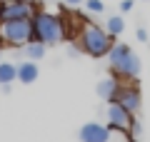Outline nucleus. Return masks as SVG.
Returning a JSON list of instances; mask_svg holds the SVG:
<instances>
[{"label":"nucleus","mask_w":150,"mask_h":142,"mask_svg":"<svg viewBox=\"0 0 150 142\" xmlns=\"http://www.w3.org/2000/svg\"><path fill=\"white\" fill-rule=\"evenodd\" d=\"M30 22H33V40L45 42L48 47L63 42L65 35H68V30H65V18L55 15V13H48L43 8H35Z\"/></svg>","instance_id":"1"},{"label":"nucleus","mask_w":150,"mask_h":142,"mask_svg":"<svg viewBox=\"0 0 150 142\" xmlns=\"http://www.w3.org/2000/svg\"><path fill=\"white\" fill-rule=\"evenodd\" d=\"M112 42H115V37L95 22H83L80 30H78V45L90 58H108Z\"/></svg>","instance_id":"2"},{"label":"nucleus","mask_w":150,"mask_h":142,"mask_svg":"<svg viewBox=\"0 0 150 142\" xmlns=\"http://www.w3.org/2000/svg\"><path fill=\"white\" fill-rule=\"evenodd\" d=\"M108 65H110L112 75H118L123 80H138L140 75V58L120 40L112 42L110 53H108Z\"/></svg>","instance_id":"3"},{"label":"nucleus","mask_w":150,"mask_h":142,"mask_svg":"<svg viewBox=\"0 0 150 142\" xmlns=\"http://www.w3.org/2000/svg\"><path fill=\"white\" fill-rule=\"evenodd\" d=\"M33 40V22L30 20H10L0 22V42L10 47H25Z\"/></svg>","instance_id":"4"},{"label":"nucleus","mask_w":150,"mask_h":142,"mask_svg":"<svg viewBox=\"0 0 150 142\" xmlns=\"http://www.w3.org/2000/svg\"><path fill=\"white\" fill-rule=\"evenodd\" d=\"M133 122H135V115H133V112H128V110H125V107L120 105L118 100L108 102V107H105V125L110 127V130L130 132Z\"/></svg>","instance_id":"5"},{"label":"nucleus","mask_w":150,"mask_h":142,"mask_svg":"<svg viewBox=\"0 0 150 142\" xmlns=\"http://www.w3.org/2000/svg\"><path fill=\"white\" fill-rule=\"evenodd\" d=\"M35 3H23V0H5L0 3V22L10 20H30L35 13Z\"/></svg>","instance_id":"6"},{"label":"nucleus","mask_w":150,"mask_h":142,"mask_svg":"<svg viewBox=\"0 0 150 142\" xmlns=\"http://www.w3.org/2000/svg\"><path fill=\"white\" fill-rule=\"evenodd\" d=\"M118 102L128 112H133V115L140 112V107H143V97H140V90H138V85H135V80H123L120 92H118Z\"/></svg>","instance_id":"7"},{"label":"nucleus","mask_w":150,"mask_h":142,"mask_svg":"<svg viewBox=\"0 0 150 142\" xmlns=\"http://www.w3.org/2000/svg\"><path fill=\"white\" fill-rule=\"evenodd\" d=\"M80 142H108L110 140V127L100 125V122H85L78 132Z\"/></svg>","instance_id":"8"},{"label":"nucleus","mask_w":150,"mask_h":142,"mask_svg":"<svg viewBox=\"0 0 150 142\" xmlns=\"http://www.w3.org/2000/svg\"><path fill=\"white\" fill-rule=\"evenodd\" d=\"M120 85H123V77H118V75L110 72V77H105V80H100V82H98L95 92H98V97H103L105 102H112V100H118Z\"/></svg>","instance_id":"9"},{"label":"nucleus","mask_w":150,"mask_h":142,"mask_svg":"<svg viewBox=\"0 0 150 142\" xmlns=\"http://www.w3.org/2000/svg\"><path fill=\"white\" fill-rule=\"evenodd\" d=\"M38 77H40V67H38L35 60H23V63L18 65V80H20L23 85H33Z\"/></svg>","instance_id":"10"},{"label":"nucleus","mask_w":150,"mask_h":142,"mask_svg":"<svg viewBox=\"0 0 150 142\" xmlns=\"http://www.w3.org/2000/svg\"><path fill=\"white\" fill-rule=\"evenodd\" d=\"M18 80V65L15 63H0V87L13 85Z\"/></svg>","instance_id":"11"},{"label":"nucleus","mask_w":150,"mask_h":142,"mask_svg":"<svg viewBox=\"0 0 150 142\" xmlns=\"http://www.w3.org/2000/svg\"><path fill=\"white\" fill-rule=\"evenodd\" d=\"M45 53H48V45H45V42H35V40H30L25 45V58L28 60H43L45 58Z\"/></svg>","instance_id":"12"},{"label":"nucleus","mask_w":150,"mask_h":142,"mask_svg":"<svg viewBox=\"0 0 150 142\" xmlns=\"http://www.w3.org/2000/svg\"><path fill=\"white\" fill-rule=\"evenodd\" d=\"M105 30L110 32L112 37H120V35L125 32V18H123V15H110V18L105 20Z\"/></svg>","instance_id":"13"},{"label":"nucleus","mask_w":150,"mask_h":142,"mask_svg":"<svg viewBox=\"0 0 150 142\" xmlns=\"http://www.w3.org/2000/svg\"><path fill=\"white\" fill-rule=\"evenodd\" d=\"M85 10L93 15H100V13H105V3L103 0H85Z\"/></svg>","instance_id":"14"},{"label":"nucleus","mask_w":150,"mask_h":142,"mask_svg":"<svg viewBox=\"0 0 150 142\" xmlns=\"http://www.w3.org/2000/svg\"><path fill=\"white\" fill-rule=\"evenodd\" d=\"M108 142H133L130 132H120V130H110V140Z\"/></svg>","instance_id":"15"},{"label":"nucleus","mask_w":150,"mask_h":142,"mask_svg":"<svg viewBox=\"0 0 150 142\" xmlns=\"http://www.w3.org/2000/svg\"><path fill=\"white\" fill-rule=\"evenodd\" d=\"M120 10L130 13V10H133V0H120Z\"/></svg>","instance_id":"16"},{"label":"nucleus","mask_w":150,"mask_h":142,"mask_svg":"<svg viewBox=\"0 0 150 142\" xmlns=\"http://www.w3.org/2000/svg\"><path fill=\"white\" fill-rule=\"evenodd\" d=\"M138 40L140 42H148V30H145V27H138Z\"/></svg>","instance_id":"17"},{"label":"nucleus","mask_w":150,"mask_h":142,"mask_svg":"<svg viewBox=\"0 0 150 142\" xmlns=\"http://www.w3.org/2000/svg\"><path fill=\"white\" fill-rule=\"evenodd\" d=\"M68 5H80V3H85V0H65Z\"/></svg>","instance_id":"18"},{"label":"nucleus","mask_w":150,"mask_h":142,"mask_svg":"<svg viewBox=\"0 0 150 142\" xmlns=\"http://www.w3.org/2000/svg\"><path fill=\"white\" fill-rule=\"evenodd\" d=\"M0 63H3V42H0Z\"/></svg>","instance_id":"19"},{"label":"nucleus","mask_w":150,"mask_h":142,"mask_svg":"<svg viewBox=\"0 0 150 142\" xmlns=\"http://www.w3.org/2000/svg\"><path fill=\"white\" fill-rule=\"evenodd\" d=\"M23 3H35V0H23Z\"/></svg>","instance_id":"20"}]
</instances>
